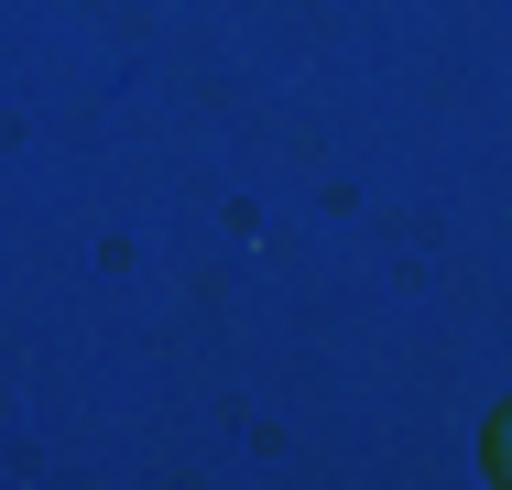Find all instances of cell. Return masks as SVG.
<instances>
[{
  "mask_svg": "<svg viewBox=\"0 0 512 490\" xmlns=\"http://www.w3.org/2000/svg\"><path fill=\"white\" fill-rule=\"evenodd\" d=\"M491 458H502V480H512V414H502V436H491Z\"/></svg>",
  "mask_w": 512,
  "mask_h": 490,
  "instance_id": "1",
  "label": "cell"
}]
</instances>
